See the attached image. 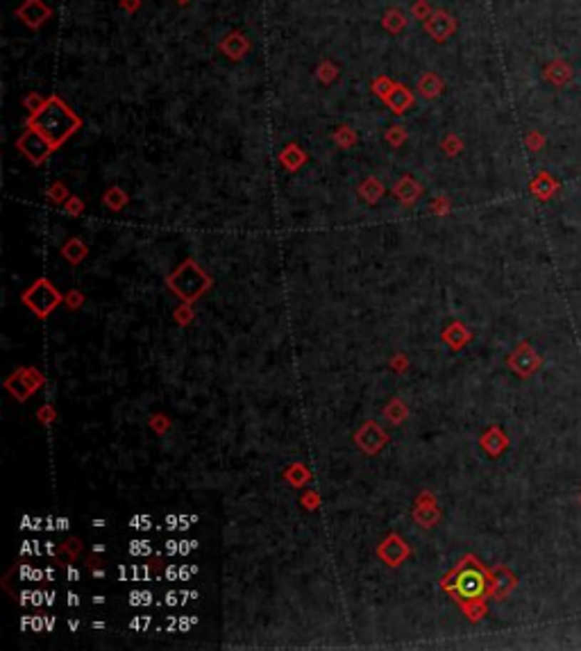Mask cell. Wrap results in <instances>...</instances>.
I'll list each match as a JSON object with an SVG mask.
<instances>
[{
  "label": "cell",
  "instance_id": "obj_21",
  "mask_svg": "<svg viewBox=\"0 0 581 651\" xmlns=\"http://www.w3.org/2000/svg\"><path fill=\"white\" fill-rule=\"evenodd\" d=\"M302 501H304V506H309V509H316V506H318V497H316L314 493H307V495L302 497Z\"/></svg>",
  "mask_w": 581,
  "mask_h": 651
},
{
  "label": "cell",
  "instance_id": "obj_18",
  "mask_svg": "<svg viewBox=\"0 0 581 651\" xmlns=\"http://www.w3.org/2000/svg\"><path fill=\"white\" fill-rule=\"evenodd\" d=\"M148 551H150V547H148V543H143V540H134V543L130 545L132 556H145Z\"/></svg>",
  "mask_w": 581,
  "mask_h": 651
},
{
  "label": "cell",
  "instance_id": "obj_4",
  "mask_svg": "<svg viewBox=\"0 0 581 651\" xmlns=\"http://www.w3.org/2000/svg\"><path fill=\"white\" fill-rule=\"evenodd\" d=\"M443 588L450 593H456L461 599H477L481 593H484L486 588V579L484 574H481L475 565L473 568H468V565H461L456 574H450L448 579L443 581Z\"/></svg>",
  "mask_w": 581,
  "mask_h": 651
},
{
  "label": "cell",
  "instance_id": "obj_16",
  "mask_svg": "<svg viewBox=\"0 0 581 651\" xmlns=\"http://www.w3.org/2000/svg\"><path fill=\"white\" fill-rule=\"evenodd\" d=\"M150 599H153L150 593L137 590V593H132V595H130V604H132V606H143V604H150Z\"/></svg>",
  "mask_w": 581,
  "mask_h": 651
},
{
  "label": "cell",
  "instance_id": "obj_9",
  "mask_svg": "<svg viewBox=\"0 0 581 651\" xmlns=\"http://www.w3.org/2000/svg\"><path fill=\"white\" fill-rule=\"evenodd\" d=\"M413 518H416V522L423 524L425 529H429L431 524L438 522V509H436V504H429V506H423V501H418V504H416V511H413Z\"/></svg>",
  "mask_w": 581,
  "mask_h": 651
},
{
  "label": "cell",
  "instance_id": "obj_23",
  "mask_svg": "<svg viewBox=\"0 0 581 651\" xmlns=\"http://www.w3.org/2000/svg\"><path fill=\"white\" fill-rule=\"evenodd\" d=\"M148 624H150V620H148V618H139V620H134L130 626H132V629H145Z\"/></svg>",
  "mask_w": 581,
  "mask_h": 651
},
{
  "label": "cell",
  "instance_id": "obj_20",
  "mask_svg": "<svg viewBox=\"0 0 581 651\" xmlns=\"http://www.w3.org/2000/svg\"><path fill=\"white\" fill-rule=\"evenodd\" d=\"M39 417H41V422H46V425H51L53 422V417H55V411H53V407H41L39 409Z\"/></svg>",
  "mask_w": 581,
  "mask_h": 651
},
{
  "label": "cell",
  "instance_id": "obj_25",
  "mask_svg": "<svg viewBox=\"0 0 581 651\" xmlns=\"http://www.w3.org/2000/svg\"><path fill=\"white\" fill-rule=\"evenodd\" d=\"M80 209H82V204L78 202V198H73V202H68V212H76L78 214Z\"/></svg>",
  "mask_w": 581,
  "mask_h": 651
},
{
  "label": "cell",
  "instance_id": "obj_13",
  "mask_svg": "<svg viewBox=\"0 0 581 651\" xmlns=\"http://www.w3.org/2000/svg\"><path fill=\"white\" fill-rule=\"evenodd\" d=\"M175 321H178L182 327H187V325L193 321V309L189 306V302H184V304L180 306V309L175 311Z\"/></svg>",
  "mask_w": 581,
  "mask_h": 651
},
{
  "label": "cell",
  "instance_id": "obj_7",
  "mask_svg": "<svg viewBox=\"0 0 581 651\" xmlns=\"http://www.w3.org/2000/svg\"><path fill=\"white\" fill-rule=\"evenodd\" d=\"M377 556L384 561L389 568H398V565H402L406 558L411 556V549H409V545H406L398 533H391L384 540V543L379 545Z\"/></svg>",
  "mask_w": 581,
  "mask_h": 651
},
{
  "label": "cell",
  "instance_id": "obj_10",
  "mask_svg": "<svg viewBox=\"0 0 581 651\" xmlns=\"http://www.w3.org/2000/svg\"><path fill=\"white\" fill-rule=\"evenodd\" d=\"M61 254H64V259L68 261V264H80L84 256H86V245L80 241V239H73V241H68L64 248H61Z\"/></svg>",
  "mask_w": 581,
  "mask_h": 651
},
{
  "label": "cell",
  "instance_id": "obj_19",
  "mask_svg": "<svg viewBox=\"0 0 581 651\" xmlns=\"http://www.w3.org/2000/svg\"><path fill=\"white\" fill-rule=\"evenodd\" d=\"M105 202H107L109 207L118 209V207L123 204V195H120L118 191H111V193H107V195H105Z\"/></svg>",
  "mask_w": 581,
  "mask_h": 651
},
{
  "label": "cell",
  "instance_id": "obj_8",
  "mask_svg": "<svg viewBox=\"0 0 581 651\" xmlns=\"http://www.w3.org/2000/svg\"><path fill=\"white\" fill-rule=\"evenodd\" d=\"M386 434H384V429H381L377 422H366L359 432H356V436H354V443H356V447H359L361 452H366V454H377L381 447L386 445Z\"/></svg>",
  "mask_w": 581,
  "mask_h": 651
},
{
  "label": "cell",
  "instance_id": "obj_15",
  "mask_svg": "<svg viewBox=\"0 0 581 651\" xmlns=\"http://www.w3.org/2000/svg\"><path fill=\"white\" fill-rule=\"evenodd\" d=\"M64 302H66L68 309H80V306L84 304V296H82L80 291H71L68 296L64 298Z\"/></svg>",
  "mask_w": 581,
  "mask_h": 651
},
{
  "label": "cell",
  "instance_id": "obj_24",
  "mask_svg": "<svg viewBox=\"0 0 581 651\" xmlns=\"http://www.w3.org/2000/svg\"><path fill=\"white\" fill-rule=\"evenodd\" d=\"M132 524H141L139 529H148V524H150V520H148V518H134Z\"/></svg>",
  "mask_w": 581,
  "mask_h": 651
},
{
  "label": "cell",
  "instance_id": "obj_3",
  "mask_svg": "<svg viewBox=\"0 0 581 651\" xmlns=\"http://www.w3.org/2000/svg\"><path fill=\"white\" fill-rule=\"evenodd\" d=\"M21 300L36 318L46 321V318L51 316L61 302H64V296H61V293L46 277H41V279H36L28 291H23Z\"/></svg>",
  "mask_w": 581,
  "mask_h": 651
},
{
  "label": "cell",
  "instance_id": "obj_12",
  "mask_svg": "<svg viewBox=\"0 0 581 651\" xmlns=\"http://www.w3.org/2000/svg\"><path fill=\"white\" fill-rule=\"evenodd\" d=\"M386 417L393 422V425H400V422H404L406 420V415H409V411H406V407H404V402H400V400H393L389 407H386Z\"/></svg>",
  "mask_w": 581,
  "mask_h": 651
},
{
  "label": "cell",
  "instance_id": "obj_17",
  "mask_svg": "<svg viewBox=\"0 0 581 651\" xmlns=\"http://www.w3.org/2000/svg\"><path fill=\"white\" fill-rule=\"evenodd\" d=\"M64 551L71 556V558H76L80 551H82V543L78 538H71V540H66V545H64Z\"/></svg>",
  "mask_w": 581,
  "mask_h": 651
},
{
  "label": "cell",
  "instance_id": "obj_2",
  "mask_svg": "<svg viewBox=\"0 0 581 651\" xmlns=\"http://www.w3.org/2000/svg\"><path fill=\"white\" fill-rule=\"evenodd\" d=\"M166 284L173 296H178L182 302L191 304L212 288V277H209L193 259H187L166 279Z\"/></svg>",
  "mask_w": 581,
  "mask_h": 651
},
{
  "label": "cell",
  "instance_id": "obj_14",
  "mask_svg": "<svg viewBox=\"0 0 581 651\" xmlns=\"http://www.w3.org/2000/svg\"><path fill=\"white\" fill-rule=\"evenodd\" d=\"M150 427L155 429L159 436H162L164 432H168V429H170V420H168L166 415H153L150 417Z\"/></svg>",
  "mask_w": 581,
  "mask_h": 651
},
{
  "label": "cell",
  "instance_id": "obj_26",
  "mask_svg": "<svg viewBox=\"0 0 581 651\" xmlns=\"http://www.w3.org/2000/svg\"><path fill=\"white\" fill-rule=\"evenodd\" d=\"M68 604H71V606H78V604H80V601H78V595H73V593H71V595H68Z\"/></svg>",
  "mask_w": 581,
  "mask_h": 651
},
{
  "label": "cell",
  "instance_id": "obj_6",
  "mask_svg": "<svg viewBox=\"0 0 581 651\" xmlns=\"http://www.w3.org/2000/svg\"><path fill=\"white\" fill-rule=\"evenodd\" d=\"M19 148L26 152L34 164H41L43 159L55 150V145L48 141L39 130L30 127L23 137L19 139Z\"/></svg>",
  "mask_w": 581,
  "mask_h": 651
},
{
  "label": "cell",
  "instance_id": "obj_5",
  "mask_svg": "<svg viewBox=\"0 0 581 651\" xmlns=\"http://www.w3.org/2000/svg\"><path fill=\"white\" fill-rule=\"evenodd\" d=\"M43 386V375L36 368H19L14 375H9L5 379V388L14 395L19 402H28L32 392H36Z\"/></svg>",
  "mask_w": 581,
  "mask_h": 651
},
{
  "label": "cell",
  "instance_id": "obj_11",
  "mask_svg": "<svg viewBox=\"0 0 581 651\" xmlns=\"http://www.w3.org/2000/svg\"><path fill=\"white\" fill-rule=\"evenodd\" d=\"M309 479H312V474H309V470L304 468L302 463H295V465H291V468L287 470V481H291L293 486H304Z\"/></svg>",
  "mask_w": 581,
  "mask_h": 651
},
{
  "label": "cell",
  "instance_id": "obj_27",
  "mask_svg": "<svg viewBox=\"0 0 581 651\" xmlns=\"http://www.w3.org/2000/svg\"><path fill=\"white\" fill-rule=\"evenodd\" d=\"M66 572H68V579H78V570L76 568H68Z\"/></svg>",
  "mask_w": 581,
  "mask_h": 651
},
{
  "label": "cell",
  "instance_id": "obj_1",
  "mask_svg": "<svg viewBox=\"0 0 581 651\" xmlns=\"http://www.w3.org/2000/svg\"><path fill=\"white\" fill-rule=\"evenodd\" d=\"M78 125H80V120L68 112V107H64L59 100H55V98L51 103H46L32 118V127L39 130L55 148L59 143H64L71 134L78 130Z\"/></svg>",
  "mask_w": 581,
  "mask_h": 651
},
{
  "label": "cell",
  "instance_id": "obj_22",
  "mask_svg": "<svg viewBox=\"0 0 581 651\" xmlns=\"http://www.w3.org/2000/svg\"><path fill=\"white\" fill-rule=\"evenodd\" d=\"M393 370H406V359H404V356H395V359H393Z\"/></svg>",
  "mask_w": 581,
  "mask_h": 651
}]
</instances>
